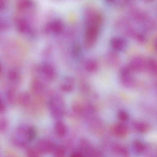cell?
Wrapping results in <instances>:
<instances>
[{"label": "cell", "mask_w": 157, "mask_h": 157, "mask_svg": "<svg viewBox=\"0 0 157 157\" xmlns=\"http://www.w3.org/2000/svg\"><path fill=\"white\" fill-rule=\"evenodd\" d=\"M111 45L115 51H122L125 47L126 42L120 37H114L111 40Z\"/></svg>", "instance_id": "277c9868"}, {"label": "cell", "mask_w": 157, "mask_h": 157, "mask_svg": "<svg viewBox=\"0 0 157 157\" xmlns=\"http://www.w3.org/2000/svg\"><path fill=\"white\" fill-rule=\"evenodd\" d=\"M132 148L135 153L141 154L146 151V146L142 141L136 140L132 143Z\"/></svg>", "instance_id": "52a82bcc"}, {"label": "cell", "mask_w": 157, "mask_h": 157, "mask_svg": "<svg viewBox=\"0 0 157 157\" xmlns=\"http://www.w3.org/2000/svg\"><path fill=\"white\" fill-rule=\"evenodd\" d=\"M63 25L60 21H55L48 25V31H51L55 34H59L62 32Z\"/></svg>", "instance_id": "8992f818"}, {"label": "cell", "mask_w": 157, "mask_h": 157, "mask_svg": "<svg viewBox=\"0 0 157 157\" xmlns=\"http://www.w3.org/2000/svg\"><path fill=\"white\" fill-rule=\"evenodd\" d=\"M113 132L117 136L123 137L127 134L128 128L123 124H117L114 126Z\"/></svg>", "instance_id": "5b68a950"}, {"label": "cell", "mask_w": 157, "mask_h": 157, "mask_svg": "<svg viewBox=\"0 0 157 157\" xmlns=\"http://www.w3.org/2000/svg\"><path fill=\"white\" fill-rule=\"evenodd\" d=\"M133 16L136 21L139 22L146 21L147 16L145 13L141 11L135 10L133 11Z\"/></svg>", "instance_id": "4fadbf2b"}, {"label": "cell", "mask_w": 157, "mask_h": 157, "mask_svg": "<svg viewBox=\"0 0 157 157\" xmlns=\"http://www.w3.org/2000/svg\"><path fill=\"white\" fill-rule=\"evenodd\" d=\"M126 1H132L133 0H126Z\"/></svg>", "instance_id": "ffe728a7"}, {"label": "cell", "mask_w": 157, "mask_h": 157, "mask_svg": "<svg viewBox=\"0 0 157 157\" xmlns=\"http://www.w3.org/2000/svg\"><path fill=\"white\" fill-rule=\"evenodd\" d=\"M154 46H155V49L157 51V38L155 40V43H154Z\"/></svg>", "instance_id": "ac0fdd59"}, {"label": "cell", "mask_w": 157, "mask_h": 157, "mask_svg": "<svg viewBox=\"0 0 157 157\" xmlns=\"http://www.w3.org/2000/svg\"><path fill=\"white\" fill-rule=\"evenodd\" d=\"M17 27L18 31L22 33H27L29 31V26L28 23L24 19H21L17 23Z\"/></svg>", "instance_id": "30bf717a"}, {"label": "cell", "mask_w": 157, "mask_h": 157, "mask_svg": "<svg viewBox=\"0 0 157 157\" xmlns=\"http://www.w3.org/2000/svg\"><path fill=\"white\" fill-rule=\"evenodd\" d=\"M145 1H147V2H151V1H153V0H145Z\"/></svg>", "instance_id": "d6986e66"}, {"label": "cell", "mask_w": 157, "mask_h": 157, "mask_svg": "<svg viewBox=\"0 0 157 157\" xmlns=\"http://www.w3.org/2000/svg\"><path fill=\"white\" fill-rule=\"evenodd\" d=\"M36 133L34 128H30L28 132V139L29 141L33 140L36 137Z\"/></svg>", "instance_id": "9a60e30c"}, {"label": "cell", "mask_w": 157, "mask_h": 157, "mask_svg": "<svg viewBox=\"0 0 157 157\" xmlns=\"http://www.w3.org/2000/svg\"><path fill=\"white\" fill-rule=\"evenodd\" d=\"M132 71L129 67H124L120 71V80L121 83L127 88H132L135 84V79L132 75Z\"/></svg>", "instance_id": "7a4b0ae2"}, {"label": "cell", "mask_w": 157, "mask_h": 157, "mask_svg": "<svg viewBox=\"0 0 157 157\" xmlns=\"http://www.w3.org/2000/svg\"><path fill=\"white\" fill-rule=\"evenodd\" d=\"M135 37L136 38V40L138 41V42L142 43V42H144L145 41V36H144L143 35L140 33H137Z\"/></svg>", "instance_id": "2e32d148"}, {"label": "cell", "mask_w": 157, "mask_h": 157, "mask_svg": "<svg viewBox=\"0 0 157 157\" xmlns=\"http://www.w3.org/2000/svg\"><path fill=\"white\" fill-rule=\"evenodd\" d=\"M133 127L135 130L140 133L147 132L148 129V126L146 123L140 121H136L133 123Z\"/></svg>", "instance_id": "ba28073f"}, {"label": "cell", "mask_w": 157, "mask_h": 157, "mask_svg": "<svg viewBox=\"0 0 157 157\" xmlns=\"http://www.w3.org/2000/svg\"><path fill=\"white\" fill-rule=\"evenodd\" d=\"M117 117L121 122H126L129 119V115L124 110H120L117 113Z\"/></svg>", "instance_id": "5bb4252c"}, {"label": "cell", "mask_w": 157, "mask_h": 157, "mask_svg": "<svg viewBox=\"0 0 157 157\" xmlns=\"http://www.w3.org/2000/svg\"><path fill=\"white\" fill-rule=\"evenodd\" d=\"M106 2L109 3H113L114 2L115 0H105Z\"/></svg>", "instance_id": "e0dca14e"}, {"label": "cell", "mask_w": 157, "mask_h": 157, "mask_svg": "<svg viewBox=\"0 0 157 157\" xmlns=\"http://www.w3.org/2000/svg\"><path fill=\"white\" fill-rule=\"evenodd\" d=\"M114 152L121 156H127L128 152L127 148L120 144H116L113 147Z\"/></svg>", "instance_id": "7c38bea8"}, {"label": "cell", "mask_w": 157, "mask_h": 157, "mask_svg": "<svg viewBox=\"0 0 157 157\" xmlns=\"http://www.w3.org/2000/svg\"><path fill=\"white\" fill-rule=\"evenodd\" d=\"M101 23L102 17L99 13L92 10L87 13L84 39V45L87 48L92 47L96 43Z\"/></svg>", "instance_id": "6da1fadb"}, {"label": "cell", "mask_w": 157, "mask_h": 157, "mask_svg": "<svg viewBox=\"0 0 157 157\" xmlns=\"http://www.w3.org/2000/svg\"><path fill=\"white\" fill-rule=\"evenodd\" d=\"M147 62L142 57H135L131 59L128 67L132 71L140 72L146 68Z\"/></svg>", "instance_id": "3957f363"}, {"label": "cell", "mask_w": 157, "mask_h": 157, "mask_svg": "<svg viewBox=\"0 0 157 157\" xmlns=\"http://www.w3.org/2000/svg\"><path fill=\"white\" fill-rule=\"evenodd\" d=\"M146 68L153 75H157V61L154 59H150L147 62Z\"/></svg>", "instance_id": "9c48e42d"}, {"label": "cell", "mask_w": 157, "mask_h": 157, "mask_svg": "<svg viewBox=\"0 0 157 157\" xmlns=\"http://www.w3.org/2000/svg\"><path fill=\"white\" fill-rule=\"evenodd\" d=\"M33 5L31 0H19L17 3V8L20 10H24L31 8Z\"/></svg>", "instance_id": "8fae6325"}]
</instances>
